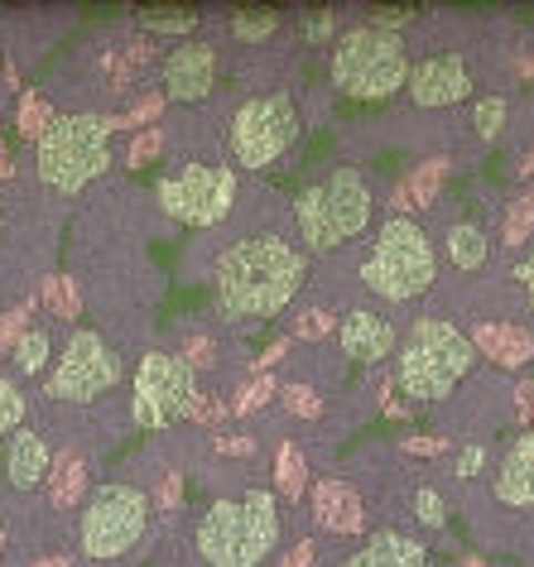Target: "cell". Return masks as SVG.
I'll return each instance as SVG.
<instances>
[{
	"mask_svg": "<svg viewBox=\"0 0 534 567\" xmlns=\"http://www.w3.org/2000/svg\"><path fill=\"white\" fill-rule=\"evenodd\" d=\"M308 255L279 231H246L213 260V289L227 322H270L299 299Z\"/></svg>",
	"mask_w": 534,
	"mask_h": 567,
	"instance_id": "obj_1",
	"label": "cell"
},
{
	"mask_svg": "<svg viewBox=\"0 0 534 567\" xmlns=\"http://www.w3.org/2000/svg\"><path fill=\"white\" fill-rule=\"evenodd\" d=\"M476 365V347L458 322L443 318H419L396 351V380L414 404H439L448 400L468 371Z\"/></svg>",
	"mask_w": 534,
	"mask_h": 567,
	"instance_id": "obj_2",
	"label": "cell"
},
{
	"mask_svg": "<svg viewBox=\"0 0 534 567\" xmlns=\"http://www.w3.org/2000/svg\"><path fill=\"white\" fill-rule=\"evenodd\" d=\"M275 548L279 501L270 491H246L236 501H217L198 519V553L207 567H260Z\"/></svg>",
	"mask_w": 534,
	"mask_h": 567,
	"instance_id": "obj_3",
	"label": "cell"
},
{
	"mask_svg": "<svg viewBox=\"0 0 534 567\" xmlns=\"http://www.w3.org/2000/svg\"><path fill=\"white\" fill-rule=\"evenodd\" d=\"M116 116H53V125L34 145V168L53 193L73 197L82 193L96 174L111 168V135H116Z\"/></svg>",
	"mask_w": 534,
	"mask_h": 567,
	"instance_id": "obj_4",
	"label": "cell"
},
{
	"mask_svg": "<svg viewBox=\"0 0 534 567\" xmlns=\"http://www.w3.org/2000/svg\"><path fill=\"white\" fill-rule=\"evenodd\" d=\"M439 279V250L414 217H390L371 240V255L361 265V284L386 303H410L433 289Z\"/></svg>",
	"mask_w": 534,
	"mask_h": 567,
	"instance_id": "obj_5",
	"label": "cell"
},
{
	"mask_svg": "<svg viewBox=\"0 0 534 567\" xmlns=\"http://www.w3.org/2000/svg\"><path fill=\"white\" fill-rule=\"evenodd\" d=\"M294 226L304 250H342L371 226V188L357 168H332L294 197Z\"/></svg>",
	"mask_w": 534,
	"mask_h": 567,
	"instance_id": "obj_6",
	"label": "cell"
},
{
	"mask_svg": "<svg viewBox=\"0 0 534 567\" xmlns=\"http://www.w3.org/2000/svg\"><path fill=\"white\" fill-rule=\"evenodd\" d=\"M332 87L342 96H357V102H386L400 87H410L404 39L376 30V24L347 30L332 49Z\"/></svg>",
	"mask_w": 534,
	"mask_h": 567,
	"instance_id": "obj_7",
	"label": "cell"
},
{
	"mask_svg": "<svg viewBox=\"0 0 534 567\" xmlns=\"http://www.w3.org/2000/svg\"><path fill=\"white\" fill-rule=\"evenodd\" d=\"M198 400H203L198 371H193L184 357H174V351H150V357H140L135 380H131V414L140 429H150V433L174 429V423L193 419Z\"/></svg>",
	"mask_w": 534,
	"mask_h": 567,
	"instance_id": "obj_8",
	"label": "cell"
},
{
	"mask_svg": "<svg viewBox=\"0 0 534 567\" xmlns=\"http://www.w3.org/2000/svg\"><path fill=\"white\" fill-rule=\"evenodd\" d=\"M145 524H150V495L140 486H125V481H111V486H96L88 509H82L78 544L88 558L111 563L140 544Z\"/></svg>",
	"mask_w": 534,
	"mask_h": 567,
	"instance_id": "obj_9",
	"label": "cell"
},
{
	"mask_svg": "<svg viewBox=\"0 0 534 567\" xmlns=\"http://www.w3.org/2000/svg\"><path fill=\"white\" fill-rule=\"evenodd\" d=\"M125 375V361L121 351L106 342L96 328H73L68 342L53 361V375H49V400L59 404H92L102 400L106 390H116Z\"/></svg>",
	"mask_w": 534,
	"mask_h": 567,
	"instance_id": "obj_10",
	"label": "cell"
},
{
	"mask_svg": "<svg viewBox=\"0 0 534 567\" xmlns=\"http://www.w3.org/2000/svg\"><path fill=\"white\" fill-rule=\"evenodd\" d=\"M154 203L184 226H217L236 207V168L227 164H178L160 174Z\"/></svg>",
	"mask_w": 534,
	"mask_h": 567,
	"instance_id": "obj_11",
	"label": "cell"
},
{
	"mask_svg": "<svg viewBox=\"0 0 534 567\" xmlns=\"http://www.w3.org/2000/svg\"><path fill=\"white\" fill-rule=\"evenodd\" d=\"M299 140V111L289 92H265L236 106L232 116V159L242 168H270Z\"/></svg>",
	"mask_w": 534,
	"mask_h": 567,
	"instance_id": "obj_12",
	"label": "cell"
},
{
	"mask_svg": "<svg viewBox=\"0 0 534 567\" xmlns=\"http://www.w3.org/2000/svg\"><path fill=\"white\" fill-rule=\"evenodd\" d=\"M468 92H472V73H468V63H462V53H433V59L410 68L414 106H429V111L458 106Z\"/></svg>",
	"mask_w": 534,
	"mask_h": 567,
	"instance_id": "obj_13",
	"label": "cell"
},
{
	"mask_svg": "<svg viewBox=\"0 0 534 567\" xmlns=\"http://www.w3.org/2000/svg\"><path fill=\"white\" fill-rule=\"evenodd\" d=\"M337 337H342V351L357 365H381L400 351L396 322H390L386 313H376V308H351V313L342 318V328H337Z\"/></svg>",
	"mask_w": 534,
	"mask_h": 567,
	"instance_id": "obj_14",
	"label": "cell"
},
{
	"mask_svg": "<svg viewBox=\"0 0 534 567\" xmlns=\"http://www.w3.org/2000/svg\"><path fill=\"white\" fill-rule=\"evenodd\" d=\"M213 87H217L213 44H184L164 59V96L168 102H203Z\"/></svg>",
	"mask_w": 534,
	"mask_h": 567,
	"instance_id": "obj_15",
	"label": "cell"
},
{
	"mask_svg": "<svg viewBox=\"0 0 534 567\" xmlns=\"http://www.w3.org/2000/svg\"><path fill=\"white\" fill-rule=\"evenodd\" d=\"M491 495L515 509L534 505V433L530 429L511 437V447H505V457L496 466V481H491Z\"/></svg>",
	"mask_w": 534,
	"mask_h": 567,
	"instance_id": "obj_16",
	"label": "cell"
},
{
	"mask_svg": "<svg viewBox=\"0 0 534 567\" xmlns=\"http://www.w3.org/2000/svg\"><path fill=\"white\" fill-rule=\"evenodd\" d=\"M53 472V457H49V437L39 429H20L10 437V452H6V476L16 491H34L39 481Z\"/></svg>",
	"mask_w": 534,
	"mask_h": 567,
	"instance_id": "obj_17",
	"label": "cell"
},
{
	"mask_svg": "<svg viewBox=\"0 0 534 567\" xmlns=\"http://www.w3.org/2000/svg\"><path fill=\"white\" fill-rule=\"evenodd\" d=\"M342 567H424V548L396 529H381L376 538H367V548L351 553Z\"/></svg>",
	"mask_w": 534,
	"mask_h": 567,
	"instance_id": "obj_18",
	"label": "cell"
},
{
	"mask_svg": "<svg viewBox=\"0 0 534 567\" xmlns=\"http://www.w3.org/2000/svg\"><path fill=\"white\" fill-rule=\"evenodd\" d=\"M468 337H472L476 357L486 351V357L501 361V365H525V361L534 357V337L520 332V328H511V322H482V328L468 332Z\"/></svg>",
	"mask_w": 534,
	"mask_h": 567,
	"instance_id": "obj_19",
	"label": "cell"
},
{
	"mask_svg": "<svg viewBox=\"0 0 534 567\" xmlns=\"http://www.w3.org/2000/svg\"><path fill=\"white\" fill-rule=\"evenodd\" d=\"M314 515H318V524H328V529H337V534L361 529V505H357V495H351L342 481H328V486H318Z\"/></svg>",
	"mask_w": 534,
	"mask_h": 567,
	"instance_id": "obj_20",
	"label": "cell"
},
{
	"mask_svg": "<svg viewBox=\"0 0 534 567\" xmlns=\"http://www.w3.org/2000/svg\"><path fill=\"white\" fill-rule=\"evenodd\" d=\"M443 246H448V260H453L458 269H482L486 265V255H491V240L486 231L476 221H453L448 226V236H443Z\"/></svg>",
	"mask_w": 534,
	"mask_h": 567,
	"instance_id": "obj_21",
	"label": "cell"
},
{
	"mask_svg": "<svg viewBox=\"0 0 534 567\" xmlns=\"http://www.w3.org/2000/svg\"><path fill=\"white\" fill-rule=\"evenodd\" d=\"M49 357H53V337H49V328H30L20 337V347H16V371L20 375H39L49 365Z\"/></svg>",
	"mask_w": 534,
	"mask_h": 567,
	"instance_id": "obj_22",
	"label": "cell"
},
{
	"mask_svg": "<svg viewBox=\"0 0 534 567\" xmlns=\"http://www.w3.org/2000/svg\"><path fill=\"white\" fill-rule=\"evenodd\" d=\"M304 486H308V462L299 457V447H279V495L285 501H304Z\"/></svg>",
	"mask_w": 534,
	"mask_h": 567,
	"instance_id": "obj_23",
	"label": "cell"
},
{
	"mask_svg": "<svg viewBox=\"0 0 534 567\" xmlns=\"http://www.w3.org/2000/svg\"><path fill=\"white\" fill-rule=\"evenodd\" d=\"M530 231H534V193H520L511 212H505L501 236H505V246H520V240H530Z\"/></svg>",
	"mask_w": 534,
	"mask_h": 567,
	"instance_id": "obj_24",
	"label": "cell"
},
{
	"mask_svg": "<svg viewBox=\"0 0 534 567\" xmlns=\"http://www.w3.org/2000/svg\"><path fill=\"white\" fill-rule=\"evenodd\" d=\"M443 168H448L443 159H429L424 168H414L410 183L400 188V197H414L419 207H429V203H433V193H439V183H443Z\"/></svg>",
	"mask_w": 534,
	"mask_h": 567,
	"instance_id": "obj_25",
	"label": "cell"
},
{
	"mask_svg": "<svg viewBox=\"0 0 534 567\" xmlns=\"http://www.w3.org/2000/svg\"><path fill=\"white\" fill-rule=\"evenodd\" d=\"M20 423H24V394L16 380L0 375V437H16Z\"/></svg>",
	"mask_w": 534,
	"mask_h": 567,
	"instance_id": "obj_26",
	"label": "cell"
},
{
	"mask_svg": "<svg viewBox=\"0 0 534 567\" xmlns=\"http://www.w3.org/2000/svg\"><path fill=\"white\" fill-rule=\"evenodd\" d=\"M505 116H511V106H505V96H482L472 111V125L482 140H496L505 131Z\"/></svg>",
	"mask_w": 534,
	"mask_h": 567,
	"instance_id": "obj_27",
	"label": "cell"
},
{
	"mask_svg": "<svg viewBox=\"0 0 534 567\" xmlns=\"http://www.w3.org/2000/svg\"><path fill=\"white\" fill-rule=\"evenodd\" d=\"M82 462L78 457H63L59 466H53V505H68V501H78L82 495Z\"/></svg>",
	"mask_w": 534,
	"mask_h": 567,
	"instance_id": "obj_28",
	"label": "cell"
},
{
	"mask_svg": "<svg viewBox=\"0 0 534 567\" xmlns=\"http://www.w3.org/2000/svg\"><path fill=\"white\" fill-rule=\"evenodd\" d=\"M279 30V16L275 10H260V16H236L232 20V34L242 39V44H265V39H270Z\"/></svg>",
	"mask_w": 534,
	"mask_h": 567,
	"instance_id": "obj_29",
	"label": "cell"
},
{
	"mask_svg": "<svg viewBox=\"0 0 534 567\" xmlns=\"http://www.w3.org/2000/svg\"><path fill=\"white\" fill-rule=\"evenodd\" d=\"M140 24H145L150 34H178V39H188L193 34V24H198V16L193 10H164V16H140Z\"/></svg>",
	"mask_w": 534,
	"mask_h": 567,
	"instance_id": "obj_30",
	"label": "cell"
},
{
	"mask_svg": "<svg viewBox=\"0 0 534 567\" xmlns=\"http://www.w3.org/2000/svg\"><path fill=\"white\" fill-rule=\"evenodd\" d=\"M410 505H414V509H410V515H414L419 524H429V529H443V524H448V505H443V495H439V491L419 486Z\"/></svg>",
	"mask_w": 534,
	"mask_h": 567,
	"instance_id": "obj_31",
	"label": "cell"
},
{
	"mask_svg": "<svg viewBox=\"0 0 534 567\" xmlns=\"http://www.w3.org/2000/svg\"><path fill=\"white\" fill-rule=\"evenodd\" d=\"M44 299H49V313H53V318L73 322V313H78V289H73V279H49Z\"/></svg>",
	"mask_w": 534,
	"mask_h": 567,
	"instance_id": "obj_32",
	"label": "cell"
},
{
	"mask_svg": "<svg viewBox=\"0 0 534 567\" xmlns=\"http://www.w3.org/2000/svg\"><path fill=\"white\" fill-rule=\"evenodd\" d=\"M279 394H285L289 414H304V419H314V414H318V409H322V400H318V394H314V390H308V385H285V390H279Z\"/></svg>",
	"mask_w": 534,
	"mask_h": 567,
	"instance_id": "obj_33",
	"label": "cell"
},
{
	"mask_svg": "<svg viewBox=\"0 0 534 567\" xmlns=\"http://www.w3.org/2000/svg\"><path fill=\"white\" fill-rule=\"evenodd\" d=\"M49 125H53V111H49L44 102H24V111H20V131H24V135L34 140V135H44Z\"/></svg>",
	"mask_w": 534,
	"mask_h": 567,
	"instance_id": "obj_34",
	"label": "cell"
},
{
	"mask_svg": "<svg viewBox=\"0 0 534 567\" xmlns=\"http://www.w3.org/2000/svg\"><path fill=\"white\" fill-rule=\"evenodd\" d=\"M24 318H30L24 308H16V313L0 318V357H6V351H16V347H20V337L30 332V328H24Z\"/></svg>",
	"mask_w": 534,
	"mask_h": 567,
	"instance_id": "obj_35",
	"label": "cell"
},
{
	"mask_svg": "<svg viewBox=\"0 0 534 567\" xmlns=\"http://www.w3.org/2000/svg\"><path fill=\"white\" fill-rule=\"evenodd\" d=\"M419 16H414V10H404V6H386V10H376V30H386V34H400L404 30V24H414Z\"/></svg>",
	"mask_w": 534,
	"mask_h": 567,
	"instance_id": "obj_36",
	"label": "cell"
},
{
	"mask_svg": "<svg viewBox=\"0 0 534 567\" xmlns=\"http://www.w3.org/2000/svg\"><path fill=\"white\" fill-rule=\"evenodd\" d=\"M294 332H299V337L332 332V313H328V308H308V313H299V322H294Z\"/></svg>",
	"mask_w": 534,
	"mask_h": 567,
	"instance_id": "obj_37",
	"label": "cell"
},
{
	"mask_svg": "<svg viewBox=\"0 0 534 567\" xmlns=\"http://www.w3.org/2000/svg\"><path fill=\"white\" fill-rule=\"evenodd\" d=\"M482 466H486V443H468V447L458 452V472H453V476L472 481L476 472H482Z\"/></svg>",
	"mask_w": 534,
	"mask_h": 567,
	"instance_id": "obj_38",
	"label": "cell"
},
{
	"mask_svg": "<svg viewBox=\"0 0 534 567\" xmlns=\"http://www.w3.org/2000/svg\"><path fill=\"white\" fill-rule=\"evenodd\" d=\"M270 394H275V380H250V385L242 390V400H236V414H250V409H260Z\"/></svg>",
	"mask_w": 534,
	"mask_h": 567,
	"instance_id": "obj_39",
	"label": "cell"
},
{
	"mask_svg": "<svg viewBox=\"0 0 534 567\" xmlns=\"http://www.w3.org/2000/svg\"><path fill=\"white\" fill-rule=\"evenodd\" d=\"M332 30H337V20L328 16V10H322V16H314L304 24V39H314V44H322V39H332Z\"/></svg>",
	"mask_w": 534,
	"mask_h": 567,
	"instance_id": "obj_40",
	"label": "cell"
},
{
	"mask_svg": "<svg viewBox=\"0 0 534 567\" xmlns=\"http://www.w3.org/2000/svg\"><path fill=\"white\" fill-rule=\"evenodd\" d=\"M515 279L525 284V299H530V308H534V250L520 260V269H515Z\"/></svg>",
	"mask_w": 534,
	"mask_h": 567,
	"instance_id": "obj_41",
	"label": "cell"
},
{
	"mask_svg": "<svg viewBox=\"0 0 534 567\" xmlns=\"http://www.w3.org/2000/svg\"><path fill=\"white\" fill-rule=\"evenodd\" d=\"M222 409H227V404H217V400H207V394H203V400H198V409H193V419H203V423H217V419H222Z\"/></svg>",
	"mask_w": 534,
	"mask_h": 567,
	"instance_id": "obj_42",
	"label": "cell"
},
{
	"mask_svg": "<svg viewBox=\"0 0 534 567\" xmlns=\"http://www.w3.org/2000/svg\"><path fill=\"white\" fill-rule=\"evenodd\" d=\"M404 447H410V452H443L439 437H404Z\"/></svg>",
	"mask_w": 534,
	"mask_h": 567,
	"instance_id": "obj_43",
	"label": "cell"
},
{
	"mask_svg": "<svg viewBox=\"0 0 534 567\" xmlns=\"http://www.w3.org/2000/svg\"><path fill=\"white\" fill-rule=\"evenodd\" d=\"M308 563H314V544H299V548L289 553V563H285V567H308Z\"/></svg>",
	"mask_w": 534,
	"mask_h": 567,
	"instance_id": "obj_44",
	"label": "cell"
},
{
	"mask_svg": "<svg viewBox=\"0 0 534 567\" xmlns=\"http://www.w3.org/2000/svg\"><path fill=\"white\" fill-rule=\"evenodd\" d=\"M520 409H525V423H530V433H534V385L520 390Z\"/></svg>",
	"mask_w": 534,
	"mask_h": 567,
	"instance_id": "obj_45",
	"label": "cell"
},
{
	"mask_svg": "<svg viewBox=\"0 0 534 567\" xmlns=\"http://www.w3.org/2000/svg\"><path fill=\"white\" fill-rule=\"evenodd\" d=\"M34 567H73V553H53V558H39Z\"/></svg>",
	"mask_w": 534,
	"mask_h": 567,
	"instance_id": "obj_46",
	"label": "cell"
},
{
	"mask_svg": "<svg viewBox=\"0 0 534 567\" xmlns=\"http://www.w3.org/2000/svg\"><path fill=\"white\" fill-rule=\"evenodd\" d=\"M285 347H289V342H275V347H270V351H265V365H275V361H279V357H285Z\"/></svg>",
	"mask_w": 534,
	"mask_h": 567,
	"instance_id": "obj_47",
	"label": "cell"
},
{
	"mask_svg": "<svg viewBox=\"0 0 534 567\" xmlns=\"http://www.w3.org/2000/svg\"><path fill=\"white\" fill-rule=\"evenodd\" d=\"M458 567H486V563H482V558H476V553H472V558H462Z\"/></svg>",
	"mask_w": 534,
	"mask_h": 567,
	"instance_id": "obj_48",
	"label": "cell"
},
{
	"mask_svg": "<svg viewBox=\"0 0 534 567\" xmlns=\"http://www.w3.org/2000/svg\"><path fill=\"white\" fill-rule=\"evenodd\" d=\"M0 226H6V203H0Z\"/></svg>",
	"mask_w": 534,
	"mask_h": 567,
	"instance_id": "obj_49",
	"label": "cell"
}]
</instances>
